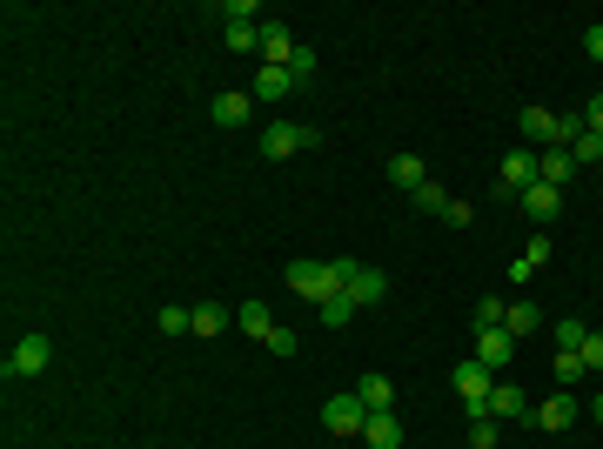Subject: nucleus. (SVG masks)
Returning a JSON list of instances; mask_svg holds the SVG:
<instances>
[{
	"label": "nucleus",
	"instance_id": "f257e3e1",
	"mask_svg": "<svg viewBox=\"0 0 603 449\" xmlns=\"http://www.w3.org/2000/svg\"><path fill=\"white\" fill-rule=\"evenodd\" d=\"M449 389H456V396H463L469 423H476V416H490L496 376H490V369H483V362H476V356H463V362H456V369H449Z\"/></svg>",
	"mask_w": 603,
	"mask_h": 449
},
{
	"label": "nucleus",
	"instance_id": "f03ea898",
	"mask_svg": "<svg viewBox=\"0 0 603 449\" xmlns=\"http://www.w3.org/2000/svg\"><path fill=\"white\" fill-rule=\"evenodd\" d=\"M322 141V128H302V121H268L262 128V155L268 161H289V155H302V148H315Z\"/></svg>",
	"mask_w": 603,
	"mask_h": 449
},
{
	"label": "nucleus",
	"instance_id": "7ed1b4c3",
	"mask_svg": "<svg viewBox=\"0 0 603 449\" xmlns=\"http://www.w3.org/2000/svg\"><path fill=\"white\" fill-rule=\"evenodd\" d=\"M530 181H536V148H510V155L496 161V195L503 202H523Z\"/></svg>",
	"mask_w": 603,
	"mask_h": 449
},
{
	"label": "nucleus",
	"instance_id": "20e7f679",
	"mask_svg": "<svg viewBox=\"0 0 603 449\" xmlns=\"http://www.w3.org/2000/svg\"><path fill=\"white\" fill-rule=\"evenodd\" d=\"M362 423H369V409H362V396L349 389V396H329L322 403V429L329 436H362Z\"/></svg>",
	"mask_w": 603,
	"mask_h": 449
},
{
	"label": "nucleus",
	"instance_id": "39448f33",
	"mask_svg": "<svg viewBox=\"0 0 603 449\" xmlns=\"http://www.w3.org/2000/svg\"><path fill=\"white\" fill-rule=\"evenodd\" d=\"M295 47H302V41H295L282 21H262V27H255V54H262L268 68H289V61H295Z\"/></svg>",
	"mask_w": 603,
	"mask_h": 449
},
{
	"label": "nucleus",
	"instance_id": "423d86ee",
	"mask_svg": "<svg viewBox=\"0 0 603 449\" xmlns=\"http://www.w3.org/2000/svg\"><path fill=\"white\" fill-rule=\"evenodd\" d=\"M47 362H54V342H47V336H21V342H14V356H7V382H14V376H41Z\"/></svg>",
	"mask_w": 603,
	"mask_h": 449
},
{
	"label": "nucleus",
	"instance_id": "0eeeda50",
	"mask_svg": "<svg viewBox=\"0 0 603 449\" xmlns=\"http://www.w3.org/2000/svg\"><path fill=\"white\" fill-rule=\"evenodd\" d=\"M469 356H476V362H483V369L496 376V369H510L516 336H510V329H476V349H469Z\"/></svg>",
	"mask_w": 603,
	"mask_h": 449
},
{
	"label": "nucleus",
	"instance_id": "6e6552de",
	"mask_svg": "<svg viewBox=\"0 0 603 449\" xmlns=\"http://www.w3.org/2000/svg\"><path fill=\"white\" fill-rule=\"evenodd\" d=\"M516 208H523L530 222H543V228H550V222L563 215V188H550V181H530V188H523V202H516Z\"/></svg>",
	"mask_w": 603,
	"mask_h": 449
},
{
	"label": "nucleus",
	"instance_id": "1a4fd4ad",
	"mask_svg": "<svg viewBox=\"0 0 603 449\" xmlns=\"http://www.w3.org/2000/svg\"><path fill=\"white\" fill-rule=\"evenodd\" d=\"M577 409H583L577 396H570V389H557V396H543V403H536V416H530V423L557 436V429H570V423H577Z\"/></svg>",
	"mask_w": 603,
	"mask_h": 449
},
{
	"label": "nucleus",
	"instance_id": "9d476101",
	"mask_svg": "<svg viewBox=\"0 0 603 449\" xmlns=\"http://www.w3.org/2000/svg\"><path fill=\"white\" fill-rule=\"evenodd\" d=\"M208 114H215V128H242L248 114H255V94H248V88H228V94H215V101H208Z\"/></svg>",
	"mask_w": 603,
	"mask_h": 449
},
{
	"label": "nucleus",
	"instance_id": "9b49d317",
	"mask_svg": "<svg viewBox=\"0 0 603 449\" xmlns=\"http://www.w3.org/2000/svg\"><path fill=\"white\" fill-rule=\"evenodd\" d=\"M490 416H503V423H530L536 403L516 389V382H496V396H490Z\"/></svg>",
	"mask_w": 603,
	"mask_h": 449
},
{
	"label": "nucleus",
	"instance_id": "f8f14e48",
	"mask_svg": "<svg viewBox=\"0 0 603 449\" xmlns=\"http://www.w3.org/2000/svg\"><path fill=\"white\" fill-rule=\"evenodd\" d=\"M342 295H349L356 309H369V302H382V295H389V275H382V269H369V262H362V269L349 275V289H342Z\"/></svg>",
	"mask_w": 603,
	"mask_h": 449
},
{
	"label": "nucleus",
	"instance_id": "ddd939ff",
	"mask_svg": "<svg viewBox=\"0 0 603 449\" xmlns=\"http://www.w3.org/2000/svg\"><path fill=\"white\" fill-rule=\"evenodd\" d=\"M295 88H302V81H295L289 68H262L255 81H248V94H255V108H262V101H282V94H295Z\"/></svg>",
	"mask_w": 603,
	"mask_h": 449
},
{
	"label": "nucleus",
	"instance_id": "4468645a",
	"mask_svg": "<svg viewBox=\"0 0 603 449\" xmlns=\"http://www.w3.org/2000/svg\"><path fill=\"white\" fill-rule=\"evenodd\" d=\"M570 175H577V161H570V148H536V181H550V188H563Z\"/></svg>",
	"mask_w": 603,
	"mask_h": 449
},
{
	"label": "nucleus",
	"instance_id": "2eb2a0df",
	"mask_svg": "<svg viewBox=\"0 0 603 449\" xmlns=\"http://www.w3.org/2000/svg\"><path fill=\"white\" fill-rule=\"evenodd\" d=\"M356 396H362V409H369V416H382V409H396V382L369 369V376L356 382Z\"/></svg>",
	"mask_w": 603,
	"mask_h": 449
},
{
	"label": "nucleus",
	"instance_id": "dca6fc26",
	"mask_svg": "<svg viewBox=\"0 0 603 449\" xmlns=\"http://www.w3.org/2000/svg\"><path fill=\"white\" fill-rule=\"evenodd\" d=\"M362 443H369V449H402V423H396V409L369 416V423H362Z\"/></svg>",
	"mask_w": 603,
	"mask_h": 449
},
{
	"label": "nucleus",
	"instance_id": "f3484780",
	"mask_svg": "<svg viewBox=\"0 0 603 449\" xmlns=\"http://www.w3.org/2000/svg\"><path fill=\"white\" fill-rule=\"evenodd\" d=\"M235 329H242V336H255V342H262L268 329H275V315H268V302H262V295H248L242 309H235Z\"/></svg>",
	"mask_w": 603,
	"mask_h": 449
},
{
	"label": "nucleus",
	"instance_id": "a211bd4d",
	"mask_svg": "<svg viewBox=\"0 0 603 449\" xmlns=\"http://www.w3.org/2000/svg\"><path fill=\"white\" fill-rule=\"evenodd\" d=\"M389 181H396L402 195H416L429 181V168H423V155H389Z\"/></svg>",
	"mask_w": 603,
	"mask_h": 449
},
{
	"label": "nucleus",
	"instance_id": "6ab92c4d",
	"mask_svg": "<svg viewBox=\"0 0 603 449\" xmlns=\"http://www.w3.org/2000/svg\"><path fill=\"white\" fill-rule=\"evenodd\" d=\"M503 329H510V336H536V329H543L536 302H510V309H503Z\"/></svg>",
	"mask_w": 603,
	"mask_h": 449
},
{
	"label": "nucleus",
	"instance_id": "aec40b11",
	"mask_svg": "<svg viewBox=\"0 0 603 449\" xmlns=\"http://www.w3.org/2000/svg\"><path fill=\"white\" fill-rule=\"evenodd\" d=\"M583 342H590V329H583L577 315H563V322H550V349H577V356H583Z\"/></svg>",
	"mask_w": 603,
	"mask_h": 449
},
{
	"label": "nucleus",
	"instance_id": "412c9836",
	"mask_svg": "<svg viewBox=\"0 0 603 449\" xmlns=\"http://www.w3.org/2000/svg\"><path fill=\"white\" fill-rule=\"evenodd\" d=\"M550 369H557V389H577V382L590 376V369H583V356H577V349H557V356H550Z\"/></svg>",
	"mask_w": 603,
	"mask_h": 449
},
{
	"label": "nucleus",
	"instance_id": "4be33fe9",
	"mask_svg": "<svg viewBox=\"0 0 603 449\" xmlns=\"http://www.w3.org/2000/svg\"><path fill=\"white\" fill-rule=\"evenodd\" d=\"M222 21L228 27H262V0H222Z\"/></svg>",
	"mask_w": 603,
	"mask_h": 449
},
{
	"label": "nucleus",
	"instance_id": "5701e85b",
	"mask_svg": "<svg viewBox=\"0 0 603 449\" xmlns=\"http://www.w3.org/2000/svg\"><path fill=\"white\" fill-rule=\"evenodd\" d=\"M161 336H195V309L168 302V309H161Z\"/></svg>",
	"mask_w": 603,
	"mask_h": 449
},
{
	"label": "nucleus",
	"instance_id": "b1692460",
	"mask_svg": "<svg viewBox=\"0 0 603 449\" xmlns=\"http://www.w3.org/2000/svg\"><path fill=\"white\" fill-rule=\"evenodd\" d=\"M409 202L423 208V215H443V208L456 202V195H443V181H423V188H416V195H409Z\"/></svg>",
	"mask_w": 603,
	"mask_h": 449
},
{
	"label": "nucleus",
	"instance_id": "393cba45",
	"mask_svg": "<svg viewBox=\"0 0 603 449\" xmlns=\"http://www.w3.org/2000/svg\"><path fill=\"white\" fill-rule=\"evenodd\" d=\"M228 329V309H215V302H195V336H222Z\"/></svg>",
	"mask_w": 603,
	"mask_h": 449
},
{
	"label": "nucleus",
	"instance_id": "a878e982",
	"mask_svg": "<svg viewBox=\"0 0 603 449\" xmlns=\"http://www.w3.org/2000/svg\"><path fill=\"white\" fill-rule=\"evenodd\" d=\"M570 161H577V168H590V161H603V135H590V128H583V135L570 141Z\"/></svg>",
	"mask_w": 603,
	"mask_h": 449
},
{
	"label": "nucleus",
	"instance_id": "bb28decb",
	"mask_svg": "<svg viewBox=\"0 0 603 449\" xmlns=\"http://www.w3.org/2000/svg\"><path fill=\"white\" fill-rule=\"evenodd\" d=\"M322 322H329V329H342V322H349V315H356V302H349V295H329V302H322Z\"/></svg>",
	"mask_w": 603,
	"mask_h": 449
},
{
	"label": "nucleus",
	"instance_id": "cd10ccee",
	"mask_svg": "<svg viewBox=\"0 0 603 449\" xmlns=\"http://www.w3.org/2000/svg\"><path fill=\"white\" fill-rule=\"evenodd\" d=\"M503 309H510V302H496V295H483V302H476V329H503Z\"/></svg>",
	"mask_w": 603,
	"mask_h": 449
},
{
	"label": "nucleus",
	"instance_id": "c85d7f7f",
	"mask_svg": "<svg viewBox=\"0 0 603 449\" xmlns=\"http://www.w3.org/2000/svg\"><path fill=\"white\" fill-rule=\"evenodd\" d=\"M262 349H268V356H282V362H289V356H295V336L282 329V322H275V329L262 336Z\"/></svg>",
	"mask_w": 603,
	"mask_h": 449
},
{
	"label": "nucleus",
	"instance_id": "c756f323",
	"mask_svg": "<svg viewBox=\"0 0 603 449\" xmlns=\"http://www.w3.org/2000/svg\"><path fill=\"white\" fill-rule=\"evenodd\" d=\"M469 449H496V423H490V416H476V423H469Z\"/></svg>",
	"mask_w": 603,
	"mask_h": 449
},
{
	"label": "nucleus",
	"instance_id": "7c9ffc66",
	"mask_svg": "<svg viewBox=\"0 0 603 449\" xmlns=\"http://www.w3.org/2000/svg\"><path fill=\"white\" fill-rule=\"evenodd\" d=\"M583 369H590V376H603V336H597V329H590V342H583Z\"/></svg>",
	"mask_w": 603,
	"mask_h": 449
},
{
	"label": "nucleus",
	"instance_id": "2f4dec72",
	"mask_svg": "<svg viewBox=\"0 0 603 449\" xmlns=\"http://www.w3.org/2000/svg\"><path fill=\"white\" fill-rule=\"evenodd\" d=\"M523 262H530V269H543V262H550V235H530V248H523Z\"/></svg>",
	"mask_w": 603,
	"mask_h": 449
},
{
	"label": "nucleus",
	"instance_id": "473e14b6",
	"mask_svg": "<svg viewBox=\"0 0 603 449\" xmlns=\"http://www.w3.org/2000/svg\"><path fill=\"white\" fill-rule=\"evenodd\" d=\"M583 128H590V135H603V94H590V101H583Z\"/></svg>",
	"mask_w": 603,
	"mask_h": 449
},
{
	"label": "nucleus",
	"instance_id": "72a5a7b5",
	"mask_svg": "<svg viewBox=\"0 0 603 449\" xmlns=\"http://www.w3.org/2000/svg\"><path fill=\"white\" fill-rule=\"evenodd\" d=\"M289 74H295V81H309V74H315V47H295V61H289Z\"/></svg>",
	"mask_w": 603,
	"mask_h": 449
},
{
	"label": "nucleus",
	"instance_id": "f704fd0d",
	"mask_svg": "<svg viewBox=\"0 0 603 449\" xmlns=\"http://www.w3.org/2000/svg\"><path fill=\"white\" fill-rule=\"evenodd\" d=\"M583 54H590V61H603V21L583 27Z\"/></svg>",
	"mask_w": 603,
	"mask_h": 449
},
{
	"label": "nucleus",
	"instance_id": "c9c22d12",
	"mask_svg": "<svg viewBox=\"0 0 603 449\" xmlns=\"http://www.w3.org/2000/svg\"><path fill=\"white\" fill-rule=\"evenodd\" d=\"M590 416H597V423H603V396H590Z\"/></svg>",
	"mask_w": 603,
	"mask_h": 449
}]
</instances>
